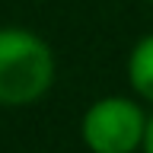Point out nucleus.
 Returning <instances> with one entry per match:
<instances>
[{
    "instance_id": "nucleus-3",
    "label": "nucleus",
    "mask_w": 153,
    "mask_h": 153,
    "mask_svg": "<svg viewBox=\"0 0 153 153\" xmlns=\"http://www.w3.org/2000/svg\"><path fill=\"white\" fill-rule=\"evenodd\" d=\"M128 80L140 99L153 102V35H143L134 45L128 57Z\"/></svg>"
},
{
    "instance_id": "nucleus-4",
    "label": "nucleus",
    "mask_w": 153,
    "mask_h": 153,
    "mask_svg": "<svg viewBox=\"0 0 153 153\" xmlns=\"http://www.w3.org/2000/svg\"><path fill=\"white\" fill-rule=\"evenodd\" d=\"M143 153H153V115L147 118V134H143Z\"/></svg>"
},
{
    "instance_id": "nucleus-2",
    "label": "nucleus",
    "mask_w": 153,
    "mask_h": 153,
    "mask_svg": "<svg viewBox=\"0 0 153 153\" xmlns=\"http://www.w3.org/2000/svg\"><path fill=\"white\" fill-rule=\"evenodd\" d=\"M80 134L93 153H134L143 150L147 115L134 99L105 96L83 112Z\"/></svg>"
},
{
    "instance_id": "nucleus-1",
    "label": "nucleus",
    "mask_w": 153,
    "mask_h": 153,
    "mask_svg": "<svg viewBox=\"0 0 153 153\" xmlns=\"http://www.w3.org/2000/svg\"><path fill=\"white\" fill-rule=\"evenodd\" d=\"M54 83V54L45 38L19 26L0 29V105H32Z\"/></svg>"
}]
</instances>
